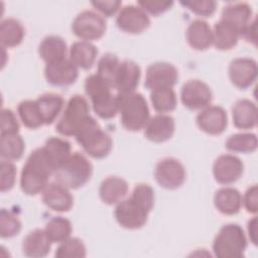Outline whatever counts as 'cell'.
Returning <instances> with one entry per match:
<instances>
[{"label":"cell","instance_id":"1f68e13d","mask_svg":"<svg viewBox=\"0 0 258 258\" xmlns=\"http://www.w3.org/2000/svg\"><path fill=\"white\" fill-rule=\"evenodd\" d=\"M25 150V142L18 133L1 134L0 155L3 159L13 161L22 157Z\"/></svg>","mask_w":258,"mask_h":258},{"label":"cell","instance_id":"9a60e30c","mask_svg":"<svg viewBox=\"0 0 258 258\" xmlns=\"http://www.w3.org/2000/svg\"><path fill=\"white\" fill-rule=\"evenodd\" d=\"M243 171L244 164L242 160L233 154H222L213 164L215 180L225 185L236 182L242 176Z\"/></svg>","mask_w":258,"mask_h":258},{"label":"cell","instance_id":"277c9868","mask_svg":"<svg viewBox=\"0 0 258 258\" xmlns=\"http://www.w3.org/2000/svg\"><path fill=\"white\" fill-rule=\"evenodd\" d=\"M119 114L122 126L128 131L143 129L150 118L146 99L137 92L119 94Z\"/></svg>","mask_w":258,"mask_h":258},{"label":"cell","instance_id":"bcb514c9","mask_svg":"<svg viewBox=\"0 0 258 258\" xmlns=\"http://www.w3.org/2000/svg\"><path fill=\"white\" fill-rule=\"evenodd\" d=\"M93 7L100 12V14L111 17L115 15L121 9L122 2L119 0H105V1H93L91 3Z\"/></svg>","mask_w":258,"mask_h":258},{"label":"cell","instance_id":"8d00e7d4","mask_svg":"<svg viewBox=\"0 0 258 258\" xmlns=\"http://www.w3.org/2000/svg\"><path fill=\"white\" fill-rule=\"evenodd\" d=\"M17 113L23 125L29 129H37L44 125L35 100L21 101L17 106Z\"/></svg>","mask_w":258,"mask_h":258},{"label":"cell","instance_id":"d590c367","mask_svg":"<svg viewBox=\"0 0 258 258\" xmlns=\"http://www.w3.org/2000/svg\"><path fill=\"white\" fill-rule=\"evenodd\" d=\"M44 230L52 243H61L71 237L73 226L70 220L58 216L51 218L45 224Z\"/></svg>","mask_w":258,"mask_h":258},{"label":"cell","instance_id":"c3c4849f","mask_svg":"<svg viewBox=\"0 0 258 258\" xmlns=\"http://www.w3.org/2000/svg\"><path fill=\"white\" fill-rule=\"evenodd\" d=\"M240 37H243L246 41L256 44V18L254 17L241 31Z\"/></svg>","mask_w":258,"mask_h":258},{"label":"cell","instance_id":"f546056e","mask_svg":"<svg viewBox=\"0 0 258 258\" xmlns=\"http://www.w3.org/2000/svg\"><path fill=\"white\" fill-rule=\"evenodd\" d=\"M25 35V29L21 22L15 18H5L0 23V40L3 48L19 45Z\"/></svg>","mask_w":258,"mask_h":258},{"label":"cell","instance_id":"30bf717a","mask_svg":"<svg viewBox=\"0 0 258 258\" xmlns=\"http://www.w3.org/2000/svg\"><path fill=\"white\" fill-rule=\"evenodd\" d=\"M186 172L182 163L173 157L159 160L155 166L154 177L157 183L166 189H176L185 180Z\"/></svg>","mask_w":258,"mask_h":258},{"label":"cell","instance_id":"6da1fadb","mask_svg":"<svg viewBox=\"0 0 258 258\" xmlns=\"http://www.w3.org/2000/svg\"><path fill=\"white\" fill-rule=\"evenodd\" d=\"M56 166L48 157L43 147L34 149L26 159L20 174V187L28 196L42 192L53 175Z\"/></svg>","mask_w":258,"mask_h":258},{"label":"cell","instance_id":"2e32d148","mask_svg":"<svg viewBox=\"0 0 258 258\" xmlns=\"http://www.w3.org/2000/svg\"><path fill=\"white\" fill-rule=\"evenodd\" d=\"M198 127L207 134L220 135L228 126L227 112L220 106H208L200 111L196 118Z\"/></svg>","mask_w":258,"mask_h":258},{"label":"cell","instance_id":"7c38bea8","mask_svg":"<svg viewBox=\"0 0 258 258\" xmlns=\"http://www.w3.org/2000/svg\"><path fill=\"white\" fill-rule=\"evenodd\" d=\"M177 80L178 72L173 64L165 61H157L147 68L144 86L150 91L173 88Z\"/></svg>","mask_w":258,"mask_h":258},{"label":"cell","instance_id":"83f0119b","mask_svg":"<svg viewBox=\"0 0 258 258\" xmlns=\"http://www.w3.org/2000/svg\"><path fill=\"white\" fill-rule=\"evenodd\" d=\"M69 54L70 60L78 69L89 70L95 63L98 55V48L90 41L80 40L71 45Z\"/></svg>","mask_w":258,"mask_h":258},{"label":"cell","instance_id":"44dd1931","mask_svg":"<svg viewBox=\"0 0 258 258\" xmlns=\"http://www.w3.org/2000/svg\"><path fill=\"white\" fill-rule=\"evenodd\" d=\"M188 45L196 50L208 49L213 44V29L203 19L192 20L185 31Z\"/></svg>","mask_w":258,"mask_h":258},{"label":"cell","instance_id":"7bdbcfd3","mask_svg":"<svg viewBox=\"0 0 258 258\" xmlns=\"http://www.w3.org/2000/svg\"><path fill=\"white\" fill-rule=\"evenodd\" d=\"M16 167L12 161L3 159L1 161V180H0V189L2 192L10 190L16 179Z\"/></svg>","mask_w":258,"mask_h":258},{"label":"cell","instance_id":"d6a6232c","mask_svg":"<svg viewBox=\"0 0 258 258\" xmlns=\"http://www.w3.org/2000/svg\"><path fill=\"white\" fill-rule=\"evenodd\" d=\"M42 147L56 166V169L72 153L71 143L60 137H49Z\"/></svg>","mask_w":258,"mask_h":258},{"label":"cell","instance_id":"3957f363","mask_svg":"<svg viewBox=\"0 0 258 258\" xmlns=\"http://www.w3.org/2000/svg\"><path fill=\"white\" fill-rule=\"evenodd\" d=\"M75 137L85 152L97 159L106 157L113 146L111 136L102 129L97 120L92 116L85 120Z\"/></svg>","mask_w":258,"mask_h":258},{"label":"cell","instance_id":"8fae6325","mask_svg":"<svg viewBox=\"0 0 258 258\" xmlns=\"http://www.w3.org/2000/svg\"><path fill=\"white\" fill-rule=\"evenodd\" d=\"M212 100V90L201 80H188L181 87L180 101L189 110H202L210 106Z\"/></svg>","mask_w":258,"mask_h":258},{"label":"cell","instance_id":"5b68a950","mask_svg":"<svg viewBox=\"0 0 258 258\" xmlns=\"http://www.w3.org/2000/svg\"><path fill=\"white\" fill-rule=\"evenodd\" d=\"M93 165L90 160L80 152L71 155L54 171V181L70 189H77L85 185L91 178Z\"/></svg>","mask_w":258,"mask_h":258},{"label":"cell","instance_id":"4316f807","mask_svg":"<svg viewBox=\"0 0 258 258\" xmlns=\"http://www.w3.org/2000/svg\"><path fill=\"white\" fill-rule=\"evenodd\" d=\"M40 58L46 63H53L67 58L68 45L64 39L57 35L45 36L38 46Z\"/></svg>","mask_w":258,"mask_h":258},{"label":"cell","instance_id":"e0dca14e","mask_svg":"<svg viewBox=\"0 0 258 258\" xmlns=\"http://www.w3.org/2000/svg\"><path fill=\"white\" fill-rule=\"evenodd\" d=\"M44 77L47 83L52 86L67 87L77 81L79 71L70 58H66L60 61L45 64Z\"/></svg>","mask_w":258,"mask_h":258},{"label":"cell","instance_id":"7402d4cb","mask_svg":"<svg viewBox=\"0 0 258 258\" xmlns=\"http://www.w3.org/2000/svg\"><path fill=\"white\" fill-rule=\"evenodd\" d=\"M51 243L44 229H35L24 237L22 251L27 257L42 258L49 253Z\"/></svg>","mask_w":258,"mask_h":258},{"label":"cell","instance_id":"ffe728a7","mask_svg":"<svg viewBox=\"0 0 258 258\" xmlns=\"http://www.w3.org/2000/svg\"><path fill=\"white\" fill-rule=\"evenodd\" d=\"M144 129V136L152 142L161 143L170 139L175 130L174 119L166 114H157L149 118Z\"/></svg>","mask_w":258,"mask_h":258},{"label":"cell","instance_id":"603a6c76","mask_svg":"<svg viewBox=\"0 0 258 258\" xmlns=\"http://www.w3.org/2000/svg\"><path fill=\"white\" fill-rule=\"evenodd\" d=\"M127 181L120 177L111 175L103 179L99 187V196L102 202L106 205L113 206L121 202L128 194Z\"/></svg>","mask_w":258,"mask_h":258},{"label":"cell","instance_id":"ee69618b","mask_svg":"<svg viewBox=\"0 0 258 258\" xmlns=\"http://www.w3.org/2000/svg\"><path fill=\"white\" fill-rule=\"evenodd\" d=\"M19 123L18 120L10 109H2L1 111V134L18 133Z\"/></svg>","mask_w":258,"mask_h":258},{"label":"cell","instance_id":"8992f818","mask_svg":"<svg viewBox=\"0 0 258 258\" xmlns=\"http://www.w3.org/2000/svg\"><path fill=\"white\" fill-rule=\"evenodd\" d=\"M247 248V239L242 227L230 223L224 225L213 242V252L218 258H240Z\"/></svg>","mask_w":258,"mask_h":258},{"label":"cell","instance_id":"484cf974","mask_svg":"<svg viewBox=\"0 0 258 258\" xmlns=\"http://www.w3.org/2000/svg\"><path fill=\"white\" fill-rule=\"evenodd\" d=\"M214 205L223 215H236L240 212L242 207V195L235 187H221L215 192Z\"/></svg>","mask_w":258,"mask_h":258},{"label":"cell","instance_id":"74e56055","mask_svg":"<svg viewBox=\"0 0 258 258\" xmlns=\"http://www.w3.org/2000/svg\"><path fill=\"white\" fill-rule=\"evenodd\" d=\"M87 255L86 246L80 238H68L59 243L54 256L57 258H83Z\"/></svg>","mask_w":258,"mask_h":258},{"label":"cell","instance_id":"f1b7e54d","mask_svg":"<svg viewBox=\"0 0 258 258\" xmlns=\"http://www.w3.org/2000/svg\"><path fill=\"white\" fill-rule=\"evenodd\" d=\"M35 101L44 125H49L55 121L64 104L62 97L55 93L42 94Z\"/></svg>","mask_w":258,"mask_h":258},{"label":"cell","instance_id":"ba28073f","mask_svg":"<svg viewBox=\"0 0 258 258\" xmlns=\"http://www.w3.org/2000/svg\"><path fill=\"white\" fill-rule=\"evenodd\" d=\"M106 29L105 18L93 10L80 12L72 23L73 33L85 41L100 39L105 34Z\"/></svg>","mask_w":258,"mask_h":258},{"label":"cell","instance_id":"4fadbf2b","mask_svg":"<svg viewBox=\"0 0 258 258\" xmlns=\"http://www.w3.org/2000/svg\"><path fill=\"white\" fill-rule=\"evenodd\" d=\"M118 28L126 33L138 34L150 26L148 14L138 5H125L116 17Z\"/></svg>","mask_w":258,"mask_h":258},{"label":"cell","instance_id":"b9f144b4","mask_svg":"<svg viewBox=\"0 0 258 258\" xmlns=\"http://www.w3.org/2000/svg\"><path fill=\"white\" fill-rule=\"evenodd\" d=\"M180 4L190 10L192 13L202 16H212L217 8V2L214 0H199V1H182Z\"/></svg>","mask_w":258,"mask_h":258},{"label":"cell","instance_id":"f35d334b","mask_svg":"<svg viewBox=\"0 0 258 258\" xmlns=\"http://www.w3.org/2000/svg\"><path fill=\"white\" fill-rule=\"evenodd\" d=\"M21 231V222L12 212L2 209L0 213V235L2 238H12Z\"/></svg>","mask_w":258,"mask_h":258},{"label":"cell","instance_id":"d6986e66","mask_svg":"<svg viewBox=\"0 0 258 258\" xmlns=\"http://www.w3.org/2000/svg\"><path fill=\"white\" fill-rule=\"evenodd\" d=\"M41 200L47 208L58 213L69 212L74 205V198L70 188L56 181L45 186L41 192Z\"/></svg>","mask_w":258,"mask_h":258},{"label":"cell","instance_id":"7a4b0ae2","mask_svg":"<svg viewBox=\"0 0 258 258\" xmlns=\"http://www.w3.org/2000/svg\"><path fill=\"white\" fill-rule=\"evenodd\" d=\"M112 86L97 73L85 81V92L90 98L94 112L102 119H112L119 112L118 94L112 93Z\"/></svg>","mask_w":258,"mask_h":258},{"label":"cell","instance_id":"52a82bcc","mask_svg":"<svg viewBox=\"0 0 258 258\" xmlns=\"http://www.w3.org/2000/svg\"><path fill=\"white\" fill-rule=\"evenodd\" d=\"M90 115V105L81 95L72 96L55 125V130L62 136H75L85 120Z\"/></svg>","mask_w":258,"mask_h":258},{"label":"cell","instance_id":"7dc6e473","mask_svg":"<svg viewBox=\"0 0 258 258\" xmlns=\"http://www.w3.org/2000/svg\"><path fill=\"white\" fill-rule=\"evenodd\" d=\"M257 194V185L253 184L247 188L244 197H242V205H244L246 211L250 214H256L258 211Z\"/></svg>","mask_w":258,"mask_h":258},{"label":"cell","instance_id":"9c48e42d","mask_svg":"<svg viewBox=\"0 0 258 258\" xmlns=\"http://www.w3.org/2000/svg\"><path fill=\"white\" fill-rule=\"evenodd\" d=\"M148 215L149 212L131 196L119 202L114 211L117 223L122 228L128 230H137L142 228L147 222Z\"/></svg>","mask_w":258,"mask_h":258},{"label":"cell","instance_id":"ac0fdd59","mask_svg":"<svg viewBox=\"0 0 258 258\" xmlns=\"http://www.w3.org/2000/svg\"><path fill=\"white\" fill-rule=\"evenodd\" d=\"M141 78L139 66L129 59L120 61L113 80V89L119 94L135 92Z\"/></svg>","mask_w":258,"mask_h":258},{"label":"cell","instance_id":"681fc988","mask_svg":"<svg viewBox=\"0 0 258 258\" xmlns=\"http://www.w3.org/2000/svg\"><path fill=\"white\" fill-rule=\"evenodd\" d=\"M248 234L251 242L256 245L257 244V217H253L248 222Z\"/></svg>","mask_w":258,"mask_h":258},{"label":"cell","instance_id":"cb8c5ba5","mask_svg":"<svg viewBox=\"0 0 258 258\" xmlns=\"http://www.w3.org/2000/svg\"><path fill=\"white\" fill-rule=\"evenodd\" d=\"M253 19L252 7L245 3H231L226 5L221 14V20L233 26L241 33L244 27Z\"/></svg>","mask_w":258,"mask_h":258},{"label":"cell","instance_id":"ab89813d","mask_svg":"<svg viewBox=\"0 0 258 258\" xmlns=\"http://www.w3.org/2000/svg\"><path fill=\"white\" fill-rule=\"evenodd\" d=\"M119 64L120 60L116 54H113L111 52L105 53L98 61L97 74L101 76L103 79H105L112 86Z\"/></svg>","mask_w":258,"mask_h":258},{"label":"cell","instance_id":"4dcf8cb0","mask_svg":"<svg viewBox=\"0 0 258 258\" xmlns=\"http://www.w3.org/2000/svg\"><path fill=\"white\" fill-rule=\"evenodd\" d=\"M240 38V33L233 26L220 20L213 28V44L219 50H230L235 47Z\"/></svg>","mask_w":258,"mask_h":258},{"label":"cell","instance_id":"e575fe53","mask_svg":"<svg viewBox=\"0 0 258 258\" xmlns=\"http://www.w3.org/2000/svg\"><path fill=\"white\" fill-rule=\"evenodd\" d=\"M258 140L254 133H236L226 140L225 146L229 151L239 153H252L257 149Z\"/></svg>","mask_w":258,"mask_h":258},{"label":"cell","instance_id":"d4e9b609","mask_svg":"<svg viewBox=\"0 0 258 258\" xmlns=\"http://www.w3.org/2000/svg\"><path fill=\"white\" fill-rule=\"evenodd\" d=\"M232 118L235 127L243 130L252 129L258 121L256 104L249 99L238 100L232 108Z\"/></svg>","mask_w":258,"mask_h":258},{"label":"cell","instance_id":"60d3db41","mask_svg":"<svg viewBox=\"0 0 258 258\" xmlns=\"http://www.w3.org/2000/svg\"><path fill=\"white\" fill-rule=\"evenodd\" d=\"M131 197L149 213L154 206V190L148 183H138L134 186Z\"/></svg>","mask_w":258,"mask_h":258},{"label":"cell","instance_id":"5bb4252c","mask_svg":"<svg viewBox=\"0 0 258 258\" xmlns=\"http://www.w3.org/2000/svg\"><path fill=\"white\" fill-rule=\"evenodd\" d=\"M258 75V66L251 57H237L229 64V78L238 89L245 90L251 87Z\"/></svg>","mask_w":258,"mask_h":258},{"label":"cell","instance_id":"836d02e7","mask_svg":"<svg viewBox=\"0 0 258 258\" xmlns=\"http://www.w3.org/2000/svg\"><path fill=\"white\" fill-rule=\"evenodd\" d=\"M150 101L153 109L159 114L171 112L176 108L177 105V97L172 88L151 91Z\"/></svg>","mask_w":258,"mask_h":258},{"label":"cell","instance_id":"f6af8a7d","mask_svg":"<svg viewBox=\"0 0 258 258\" xmlns=\"http://www.w3.org/2000/svg\"><path fill=\"white\" fill-rule=\"evenodd\" d=\"M137 5L141 7L147 14H151L153 16H158L173 5L172 1H138Z\"/></svg>","mask_w":258,"mask_h":258}]
</instances>
